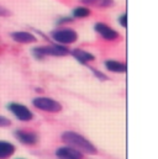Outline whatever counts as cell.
<instances>
[{"instance_id":"cell-1","label":"cell","mask_w":158,"mask_h":159,"mask_svg":"<svg viewBox=\"0 0 158 159\" xmlns=\"http://www.w3.org/2000/svg\"><path fill=\"white\" fill-rule=\"evenodd\" d=\"M62 141L68 144L69 147H73L76 149H78L79 152L85 153V154H90V156H95L98 153V149L95 148V146L89 142L85 137H83L81 134H79L77 132H72V131H67L62 134Z\"/></svg>"},{"instance_id":"cell-2","label":"cell","mask_w":158,"mask_h":159,"mask_svg":"<svg viewBox=\"0 0 158 159\" xmlns=\"http://www.w3.org/2000/svg\"><path fill=\"white\" fill-rule=\"evenodd\" d=\"M34 56L37 59H42L46 56H53V57H64L69 54V49L64 46L59 44H51V46H43L34 48Z\"/></svg>"},{"instance_id":"cell-3","label":"cell","mask_w":158,"mask_h":159,"mask_svg":"<svg viewBox=\"0 0 158 159\" xmlns=\"http://www.w3.org/2000/svg\"><path fill=\"white\" fill-rule=\"evenodd\" d=\"M32 104L35 107L46 112H59L62 110V105L58 101L49 98H36L34 99Z\"/></svg>"},{"instance_id":"cell-4","label":"cell","mask_w":158,"mask_h":159,"mask_svg":"<svg viewBox=\"0 0 158 159\" xmlns=\"http://www.w3.org/2000/svg\"><path fill=\"white\" fill-rule=\"evenodd\" d=\"M52 39L59 44H71L78 40V35L72 29H61L52 32Z\"/></svg>"},{"instance_id":"cell-5","label":"cell","mask_w":158,"mask_h":159,"mask_svg":"<svg viewBox=\"0 0 158 159\" xmlns=\"http://www.w3.org/2000/svg\"><path fill=\"white\" fill-rule=\"evenodd\" d=\"M9 110L15 115V117L20 121H31L34 119V114L30 111L29 107H26L22 104H17V102H11L9 104Z\"/></svg>"},{"instance_id":"cell-6","label":"cell","mask_w":158,"mask_h":159,"mask_svg":"<svg viewBox=\"0 0 158 159\" xmlns=\"http://www.w3.org/2000/svg\"><path fill=\"white\" fill-rule=\"evenodd\" d=\"M94 29H95V31H96L104 40L114 41V40H118V36H120L115 30H113L111 27H109L106 24H103V22H98V24H95Z\"/></svg>"},{"instance_id":"cell-7","label":"cell","mask_w":158,"mask_h":159,"mask_svg":"<svg viewBox=\"0 0 158 159\" xmlns=\"http://www.w3.org/2000/svg\"><path fill=\"white\" fill-rule=\"evenodd\" d=\"M56 156L59 159H83V153L69 146L57 148Z\"/></svg>"},{"instance_id":"cell-8","label":"cell","mask_w":158,"mask_h":159,"mask_svg":"<svg viewBox=\"0 0 158 159\" xmlns=\"http://www.w3.org/2000/svg\"><path fill=\"white\" fill-rule=\"evenodd\" d=\"M15 137L26 146H34L39 142V136L35 132H27V131H16Z\"/></svg>"},{"instance_id":"cell-9","label":"cell","mask_w":158,"mask_h":159,"mask_svg":"<svg viewBox=\"0 0 158 159\" xmlns=\"http://www.w3.org/2000/svg\"><path fill=\"white\" fill-rule=\"evenodd\" d=\"M11 39L17 42V43H35L37 39L26 31H17V32H12L11 34Z\"/></svg>"},{"instance_id":"cell-10","label":"cell","mask_w":158,"mask_h":159,"mask_svg":"<svg viewBox=\"0 0 158 159\" xmlns=\"http://www.w3.org/2000/svg\"><path fill=\"white\" fill-rule=\"evenodd\" d=\"M71 53H72V56L78 61L79 63H81V64H86L88 62H91V61L95 59L94 54H91V53H89V52H86L84 49H80V48L73 49Z\"/></svg>"},{"instance_id":"cell-11","label":"cell","mask_w":158,"mask_h":159,"mask_svg":"<svg viewBox=\"0 0 158 159\" xmlns=\"http://www.w3.org/2000/svg\"><path fill=\"white\" fill-rule=\"evenodd\" d=\"M15 153V146L10 142L0 141V159L10 158Z\"/></svg>"},{"instance_id":"cell-12","label":"cell","mask_w":158,"mask_h":159,"mask_svg":"<svg viewBox=\"0 0 158 159\" xmlns=\"http://www.w3.org/2000/svg\"><path fill=\"white\" fill-rule=\"evenodd\" d=\"M105 67H106L108 70H110L113 73H125L126 69H127L125 63H121V62H118V61H113V59L106 61L105 62Z\"/></svg>"},{"instance_id":"cell-13","label":"cell","mask_w":158,"mask_h":159,"mask_svg":"<svg viewBox=\"0 0 158 159\" xmlns=\"http://www.w3.org/2000/svg\"><path fill=\"white\" fill-rule=\"evenodd\" d=\"M84 5L89 6H95V7H110L114 4V0H80Z\"/></svg>"},{"instance_id":"cell-14","label":"cell","mask_w":158,"mask_h":159,"mask_svg":"<svg viewBox=\"0 0 158 159\" xmlns=\"http://www.w3.org/2000/svg\"><path fill=\"white\" fill-rule=\"evenodd\" d=\"M89 15H90V10L85 6H79V7L73 10V16L76 19H85Z\"/></svg>"},{"instance_id":"cell-15","label":"cell","mask_w":158,"mask_h":159,"mask_svg":"<svg viewBox=\"0 0 158 159\" xmlns=\"http://www.w3.org/2000/svg\"><path fill=\"white\" fill-rule=\"evenodd\" d=\"M91 69V72L94 73V75L98 78V79H100V80H108V77L105 75V74H103L101 72H99V70H96L95 68H90Z\"/></svg>"},{"instance_id":"cell-16","label":"cell","mask_w":158,"mask_h":159,"mask_svg":"<svg viewBox=\"0 0 158 159\" xmlns=\"http://www.w3.org/2000/svg\"><path fill=\"white\" fill-rule=\"evenodd\" d=\"M9 126H11V121L5 116H0V127H9Z\"/></svg>"},{"instance_id":"cell-17","label":"cell","mask_w":158,"mask_h":159,"mask_svg":"<svg viewBox=\"0 0 158 159\" xmlns=\"http://www.w3.org/2000/svg\"><path fill=\"white\" fill-rule=\"evenodd\" d=\"M127 16H126V14H123V15H121L120 17H118V24L122 26V27H126L127 26Z\"/></svg>"},{"instance_id":"cell-18","label":"cell","mask_w":158,"mask_h":159,"mask_svg":"<svg viewBox=\"0 0 158 159\" xmlns=\"http://www.w3.org/2000/svg\"><path fill=\"white\" fill-rule=\"evenodd\" d=\"M9 11L7 10H5V9H2V7H0V15L1 16H9Z\"/></svg>"},{"instance_id":"cell-19","label":"cell","mask_w":158,"mask_h":159,"mask_svg":"<svg viewBox=\"0 0 158 159\" xmlns=\"http://www.w3.org/2000/svg\"><path fill=\"white\" fill-rule=\"evenodd\" d=\"M19 159H22V158H19Z\"/></svg>"}]
</instances>
